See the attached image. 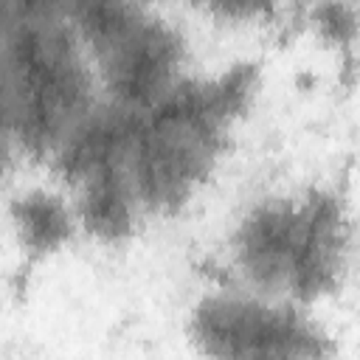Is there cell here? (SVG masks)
I'll return each mask as SVG.
<instances>
[{
  "label": "cell",
  "instance_id": "1",
  "mask_svg": "<svg viewBox=\"0 0 360 360\" xmlns=\"http://www.w3.org/2000/svg\"><path fill=\"white\" fill-rule=\"evenodd\" d=\"M259 68L239 62L208 76H180L129 110V174L143 217L180 211L225 152L233 124L256 96Z\"/></svg>",
  "mask_w": 360,
  "mask_h": 360
},
{
  "label": "cell",
  "instance_id": "2",
  "mask_svg": "<svg viewBox=\"0 0 360 360\" xmlns=\"http://www.w3.org/2000/svg\"><path fill=\"white\" fill-rule=\"evenodd\" d=\"M0 84L17 152L51 160L96 110V76L65 3H6Z\"/></svg>",
  "mask_w": 360,
  "mask_h": 360
},
{
  "label": "cell",
  "instance_id": "3",
  "mask_svg": "<svg viewBox=\"0 0 360 360\" xmlns=\"http://www.w3.org/2000/svg\"><path fill=\"white\" fill-rule=\"evenodd\" d=\"M239 276L256 295L312 304L335 292L349 270L352 225L343 200L326 188L267 197L231 233Z\"/></svg>",
  "mask_w": 360,
  "mask_h": 360
},
{
  "label": "cell",
  "instance_id": "4",
  "mask_svg": "<svg viewBox=\"0 0 360 360\" xmlns=\"http://www.w3.org/2000/svg\"><path fill=\"white\" fill-rule=\"evenodd\" d=\"M104 101L141 110L183 76L186 45L180 31L141 3L82 0L65 3Z\"/></svg>",
  "mask_w": 360,
  "mask_h": 360
},
{
  "label": "cell",
  "instance_id": "5",
  "mask_svg": "<svg viewBox=\"0 0 360 360\" xmlns=\"http://www.w3.org/2000/svg\"><path fill=\"white\" fill-rule=\"evenodd\" d=\"M129 110L98 101L51 158L59 180L73 191V214L101 242L127 239L143 219L127 158Z\"/></svg>",
  "mask_w": 360,
  "mask_h": 360
},
{
  "label": "cell",
  "instance_id": "6",
  "mask_svg": "<svg viewBox=\"0 0 360 360\" xmlns=\"http://www.w3.org/2000/svg\"><path fill=\"white\" fill-rule=\"evenodd\" d=\"M205 360H329V335L295 304L256 292H214L188 318Z\"/></svg>",
  "mask_w": 360,
  "mask_h": 360
},
{
  "label": "cell",
  "instance_id": "7",
  "mask_svg": "<svg viewBox=\"0 0 360 360\" xmlns=\"http://www.w3.org/2000/svg\"><path fill=\"white\" fill-rule=\"evenodd\" d=\"M73 208L62 197L48 191H28L11 202V219L20 236V245L31 256H45L62 248L73 233Z\"/></svg>",
  "mask_w": 360,
  "mask_h": 360
},
{
  "label": "cell",
  "instance_id": "8",
  "mask_svg": "<svg viewBox=\"0 0 360 360\" xmlns=\"http://www.w3.org/2000/svg\"><path fill=\"white\" fill-rule=\"evenodd\" d=\"M318 17H321V28L332 34V39H349L354 34V22H352V8L349 6H338V3H329V6H321L318 8Z\"/></svg>",
  "mask_w": 360,
  "mask_h": 360
},
{
  "label": "cell",
  "instance_id": "9",
  "mask_svg": "<svg viewBox=\"0 0 360 360\" xmlns=\"http://www.w3.org/2000/svg\"><path fill=\"white\" fill-rule=\"evenodd\" d=\"M14 152H17V143H14V132H11V121H8V107H6L3 84H0V177L6 174Z\"/></svg>",
  "mask_w": 360,
  "mask_h": 360
}]
</instances>
